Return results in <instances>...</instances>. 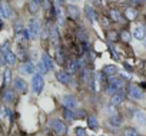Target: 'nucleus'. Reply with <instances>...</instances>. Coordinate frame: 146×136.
<instances>
[{
	"instance_id": "obj_1",
	"label": "nucleus",
	"mask_w": 146,
	"mask_h": 136,
	"mask_svg": "<svg viewBox=\"0 0 146 136\" xmlns=\"http://www.w3.org/2000/svg\"><path fill=\"white\" fill-rule=\"evenodd\" d=\"M49 125H50L52 130H53L56 135H59V136H66V135H67V126H66V123H64L63 120H60L59 117L50 119V120H49Z\"/></svg>"
},
{
	"instance_id": "obj_2",
	"label": "nucleus",
	"mask_w": 146,
	"mask_h": 136,
	"mask_svg": "<svg viewBox=\"0 0 146 136\" xmlns=\"http://www.w3.org/2000/svg\"><path fill=\"white\" fill-rule=\"evenodd\" d=\"M44 89V79L42 75L39 73H35L33 78H32V90L35 95H40Z\"/></svg>"
},
{
	"instance_id": "obj_3",
	"label": "nucleus",
	"mask_w": 146,
	"mask_h": 136,
	"mask_svg": "<svg viewBox=\"0 0 146 136\" xmlns=\"http://www.w3.org/2000/svg\"><path fill=\"white\" fill-rule=\"evenodd\" d=\"M35 70H36V66H35L32 62H23V63L19 66V72H20L22 75L33 76V75H35Z\"/></svg>"
},
{
	"instance_id": "obj_4",
	"label": "nucleus",
	"mask_w": 146,
	"mask_h": 136,
	"mask_svg": "<svg viewBox=\"0 0 146 136\" xmlns=\"http://www.w3.org/2000/svg\"><path fill=\"white\" fill-rule=\"evenodd\" d=\"M63 105L66 106V109L75 110V109L79 106V102H78V99L73 96V95H64V96H63Z\"/></svg>"
},
{
	"instance_id": "obj_5",
	"label": "nucleus",
	"mask_w": 146,
	"mask_h": 136,
	"mask_svg": "<svg viewBox=\"0 0 146 136\" xmlns=\"http://www.w3.org/2000/svg\"><path fill=\"white\" fill-rule=\"evenodd\" d=\"M122 88H123V83H122L119 79H115V78H112V79H110V82H109L108 93H112V95H115V93H119V90H122Z\"/></svg>"
},
{
	"instance_id": "obj_6",
	"label": "nucleus",
	"mask_w": 146,
	"mask_h": 136,
	"mask_svg": "<svg viewBox=\"0 0 146 136\" xmlns=\"http://www.w3.org/2000/svg\"><path fill=\"white\" fill-rule=\"evenodd\" d=\"M127 95H129V98L133 99V100H139V99L143 98V92H142V89H140L139 86H136V85H130V86H129Z\"/></svg>"
},
{
	"instance_id": "obj_7",
	"label": "nucleus",
	"mask_w": 146,
	"mask_h": 136,
	"mask_svg": "<svg viewBox=\"0 0 146 136\" xmlns=\"http://www.w3.org/2000/svg\"><path fill=\"white\" fill-rule=\"evenodd\" d=\"M132 36H133L136 40H145V39H146V27H145L143 25H136V26L133 27Z\"/></svg>"
},
{
	"instance_id": "obj_8",
	"label": "nucleus",
	"mask_w": 146,
	"mask_h": 136,
	"mask_svg": "<svg viewBox=\"0 0 146 136\" xmlns=\"http://www.w3.org/2000/svg\"><path fill=\"white\" fill-rule=\"evenodd\" d=\"M27 30H29V33L33 36V37H36V36H39L40 34V25H39V22L36 20V19H30L29 20V25H27Z\"/></svg>"
},
{
	"instance_id": "obj_9",
	"label": "nucleus",
	"mask_w": 146,
	"mask_h": 136,
	"mask_svg": "<svg viewBox=\"0 0 146 136\" xmlns=\"http://www.w3.org/2000/svg\"><path fill=\"white\" fill-rule=\"evenodd\" d=\"M13 88L19 92V93H26L27 92V83L25 82V79H22V78H15L13 79Z\"/></svg>"
},
{
	"instance_id": "obj_10",
	"label": "nucleus",
	"mask_w": 146,
	"mask_h": 136,
	"mask_svg": "<svg viewBox=\"0 0 146 136\" xmlns=\"http://www.w3.org/2000/svg\"><path fill=\"white\" fill-rule=\"evenodd\" d=\"M133 120L139 125V126H146V113L140 109L133 112Z\"/></svg>"
},
{
	"instance_id": "obj_11",
	"label": "nucleus",
	"mask_w": 146,
	"mask_h": 136,
	"mask_svg": "<svg viewBox=\"0 0 146 136\" xmlns=\"http://www.w3.org/2000/svg\"><path fill=\"white\" fill-rule=\"evenodd\" d=\"M0 17L2 19H10L12 17V10H10L9 5L5 3V2L0 3Z\"/></svg>"
},
{
	"instance_id": "obj_12",
	"label": "nucleus",
	"mask_w": 146,
	"mask_h": 136,
	"mask_svg": "<svg viewBox=\"0 0 146 136\" xmlns=\"http://www.w3.org/2000/svg\"><path fill=\"white\" fill-rule=\"evenodd\" d=\"M56 79H57V82H60L63 85H69L70 83V75L67 72H63V70H59L56 73Z\"/></svg>"
},
{
	"instance_id": "obj_13",
	"label": "nucleus",
	"mask_w": 146,
	"mask_h": 136,
	"mask_svg": "<svg viewBox=\"0 0 146 136\" xmlns=\"http://www.w3.org/2000/svg\"><path fill=\"white\" fill-rule=\"evenodd\" d=\"M103 75H106V76H115L116 73H117V67L115 66V64H106L105 67H103Z\"/></svg>"
},
{
	"instance_id": "obj_14",
	"label": "nucleus",
	"mask_w": 146,
	"mask_h": 136,
	"mask_svg": "<svg viewBox=\"0 0 146 136\" xmlns=\"http://www.w3.org/2000/svg\"><path fill=\"white\" fill-rule=\"evenodd\" d=\"M85 15H86V17H88V20H89L90 23H95V22H96V13H95L93 7H90L89 5L85 7Z\"/></svg>"
},
{
	"instance_id": "obj_15",
	"label": "nucleus",
	"mask_w": 146,
	"mask_h": 136,
	"mask_svg": "<svg viewBox=\"0 0 146 136\" xmlns=\"http://www.w3.org/2000/svg\"><path fill=\"white\" fill-rule=\"evenodd\" d=\"M3 56H5V62H6V64L13 66V64L16 63V54H15L12 50H9V52L3 53Z\"/></svg>"
},
{
	"instance_id": "obj_16",
	"label": "nucleus",
	"mask_w": 146,
	"mask_h": 136,
	"mask_svg": "<svg viewBox=\"0 0 146 136\" xmlns=\"http://www.w3.org/2000/svg\"><path fill=\"white\" fill-rule=\"evenodd\" d=\"M123 100H125V96H123V93H120V92L110 96V103L115 105V106H119L120 103H123Z\"/></svg>"
},
{
	"instance_id": "obj_17",
	"label": "nucleus",
	"mask_w": 146,
	"mask_h": 136,
	"mask_svg": "<svg viewBox=\"0 0 146 136\" xmlns=\"http://www.w3.org/2000/svg\"><path fill=\"white\" fill-rule=\"evenodd\" d=\"M103 110H105V113H106L109 117H112V116H117V106H115V105H112V103L106 105V106L103 107Z\"/></svg>"
},
{
	"instance_id": "obj_18",
	"label": "nucleus",
	"mask_w": 146,
	"mask_h": 136,
	"mask_svg": "<svg viewBox=\"0 0 146 136\" xmlns=\"http://www.w3.org/2000/svg\"><path fill=\"white\" fill-rule=\"evenodd\" d=\"M36 70H37V73H39V75H42V76H43V75H46L47 72H50V70L47 69V67H46V64H44L42 60L36 63Z\"/></svg>"
},
{
	"instance_id": "obj_19",
	"label": "nucleus",
	"mask_w": 146,
	"mask_h": 136,
	"mask_svg": "<svg viewBox=\"0 0 146 136\" xmlns=\"http://www.w3.org/2000/svg\"><path fill=\"white\" fill-rule=\"evenodd\" d=\"M109 16H110V19H112L113 22H120V20H122V15H120V12L116 10V9H110V10H109Z\"/></svg>"
},
{
	"instance_id": "obj_20",
	"label": "nucleus",
	"mask_w": 146,
	"mask_h": 136,
	"mask_svg": "<svg viewBox=\"0 0 146 136\" xmlns=\"http://www.w3.org/2000/svg\"><path fill=\"white\" fill-rule=\"evenodd\" d=\"M108 123H109L112 127H120V125H122V119H120L119 116H112V117H109Z\"/></svg>"
},
{
	"instance_id": "obj_21",
	"label": "nucleus",
	"mask_w": 146,
	"mask_h": 136,
	"mask_svg": "<svg viewBox=\"0 0 146 136\" xmlns=\"http://www.w3.org/2000/svg\"><path fill=\"white\" fill-rule=\"evenodd\" d=\"M42 62L46 64V67H47L49 70H52L53 67H54V64H53L52 59H50V57H49V54H46V53H43V54H42Z\"/></svg>"
},
{
	"instance_id": "obj_22",
	"label": "nucleus",
	"mask_w": 146,
	"mask_h": 136,
	"mask_svg": "<svg viewBox=\"0 0 146 136\" xmlns=\"http://www.w3.org/2000/svg\"><path fill=\"white\" fill-rule=\"evenodd\" d=\"M67 70H69V73H75V72H78V70H79V62H78V60H72V62H69Z\"/></svg>"
},
{
	"instance_id": "obj_23",
	"label": "nucleus",
	"mask_w": 146,
	"mask_h": 136,
	"mask_svg": "<svg viewBox=\"0 0 146 136\" xmlns=\"http://www.w3.org/2000/svg\"><path fill=\"white\" fill-rule=\"evenodd\" d=\"M3 82H5V85H9L10 82H13V79H12V70H10V69H5Z\"/></svg>"
},
{
	"instance_id": "obj_24",
	"label": "nucleus",
	"mask_w": 146,
	"mask_h": 136,
	"mask_svg": "<svg viewBox=\"0 0 146 136\" xmlns=\"http://www.w3.org/2000/svg\"><path fill=\"white\" fill-rule=\"evenodd\" d=\"M88 126H89L90 129H98V126H99L98 119H96L95 116H89V117H88Z\"/></svg>"
},
{
	"instance_id": "obj_25",
	"label": "nucleus",
	"mask_w": 146,
	"mask_h": 136,
	"mask_svg": "<svg viewBox=\"0 0 146 136\" xmlns=\"http://www.w3.org/2000/svg\"><path fill=\"white\" fill-rule=\"evenodd\" d=\"M39 9H40V3H36V2H33V0H30L29 2V10H30V13H37L39 12Z\"/></svg>"
},
{
	"instance_id": "obj_26",
	"label": "nucleus",
	"mask_w": 146,
	"mask_h": 136,
	"mask_svg": "<svg viewBox=\"0 0 146 136\" xmlns=\"http://www.w3.org/2000/svg\"><path fill=\"white\" fill-rule=\"evenodd\" d=\"M3 99L6 100V102H13V99H15V96H13V92L10 90V89H6L5 92H3Z\"/></svg>"
},
{
	"instance_id": "obj_27",
	"label": "nucleus",
	"mask_w": 146,
	"mask_h": 136,
	"mask_svg": "<svg viewBox=\"0 0 146 136\" xmlns=\"http://www.w3.org/2000/svg\"><path fill=\"white\" fill-rule=\"evenodd\" d=\"M54 9H56V16H57V20H59V23L62 25V23L64 22V15H63V10H62V7H60V6H56Z\"/></svg>"
},
{
	"instance_id": "obj_28",
	"label": "nucleus",
	"mask_w": 146,
	"mask_h": 136,
	"mask_svg": "<svg viewBox=\"0 0 146 136\" xmlns=\"http://www.w3.org/2000/svg\"><path fill=\"white\" fill-rule=\"evenodd\" d=\"M123 136H139V132L133 127H126L123 130Z\"/></svg>"
},
{
	"instance_id": "obj_29",
	"label": "nucleus",
	"mask_w": 146,
	"mask_h": 136,
	"mask_svg": "<svg viewBox=\"0 0 146 136\" xmlns=\"http://www.w3.org/2000/svg\"><path fill=\"white\" fill-rule=\"evenodd\" d=\"M67 12H69V15H70L72 17H75V19L79 16V10H78V7L72 6V5H69V9H67Z\"/></svg>"
},
{
	"instance_id": "obj_30",
	"label": "nucleus",
	"mask_w": 146,
	"mask_h": 136,
	"mask_svg": "<svg viewBox=\"0 0 146 136\" xmlns=\"http://www.w3.org/2000/svg\"><path fill=\"white\" fill-rule=\"evenodd\" d=\"M50 39L53 42V44H57V26H54L50 32Z\"/></svg>"
},
{
	"instance_id": "obj_31",
	"label": "nucleus",
	"mask_w": 146,
	"mask_h": 136,
	"mask_svg": "<svg viewBox=\"0 0 146 136\" xmlns=\"http://www.w3.org/2000/svg\"><path fill=\"white\" fill-rule=\"evenodd\" d=\"M126 17H127L129 20H133V19L136 17V12L132 10V9H126Z\"/></svg>"
},
{
	"instance_id": "obj_32",
	"label": "nucleus",
	"mask_w": 146,
	"mask_h": 136,
	"mask_svg": "<svg viewBox=\"0 0 146 136\" xmlns=\"http://www.w3.org/2000/svg\"><path fill=\"white\" fill-rule=\"evenodd\" d=\"M40 34H42V39H43V40H46V39L50 36V33H49V27H47V26H46V27H43V29H42V32H40Z\"/></svg>"
},
{
	"instance_id": "obj_33",
	"label": "nucleus",
	"mask_w": 146,
	"mask_h": 136,
	"mask_svg": "<svg viewBox=\"0 0 146 136\" xmlns=\"http://www.w3.org/2000/svg\"><path fill=\"white\" fill-rule=\"evenodd\" d=\"M120 37H122V40H123V42H129V40H130V33H129V32H126V30H123V32H122V34H120Z\"/></svg>"
},
{
	"instance_id": "obj_34",
	"label": "nucleus",
	"mask_w": 146,
	"mask_h": 136,
	"mask_svg": "<svg viewBox=\"0 0 146 136\" xmlns=\"http://www.w3.org/2000/svg\"><path fill=\"white\" fill-rule=\"evenodd\" d=\"M75 133H76V136H86V129H83V127H76V129H75Z\"/></svg>"
},
{
	"instance_id": "obj_35",
	"label": "nucleus",
	"mask_w": 146,
	"mask_h": 136,
	"mask_svg": "<svg viewBox=\"0 0 146 136\" xmlns=\"http://www.w3.org/2000/svg\"><path fill=\"white\" fill-rule=\"evenodd\" d=\"M79 2H80V0H69V5H76Z\"/></svg>"
},
{
	"instance_id": "obj_36",
	"label": "nucleus",
	"mask_w": 146,
	"mask_h": 136,
	"mask_svg": "<svg viewBox=\"0 0 146 136\" xmlns=\"http://www.w3.org/2000/svg\"><path fill=\"white\" fill-rule=\"evenodd\" d=\"M120 76H123V79H129V75H126L125 72H123V73H120Z\"/></svg>"
},
{
	"instance_id": "obj_37",
	"label": "nucleus",
	"mask_w": 146,
	"mask_h": 136,
	"mask_svg": "<svg viewBox=\"0 0 146 136\" xmlns=\"http://www.w3.org/2000/svg\"><path fill=\"white\" fill-rule=\"evenodd\" d=\"M109 37H110V39H116L117 36H116V34H113V33H110V34H109Z\"/></svg>"
},
{
	"instance_id": "obj_38",
	"label": "nucleus",
	"mask_w": 146,
	"mask_h": 136,
	"mask_svg": "<svg viewBox=\"0 0 146 136\" xmlns=\"http://www.w3.org/2000/svg\"><path fill=\"white\" fill-rule=\"evenodd\" d=\"M143 44H145V49H146V39H145V43Z\"/></svg>"
},
{
	"instance_id": "obj_39",
	"label": "nucleus",
	"mask_w": 146,
	"mask_h": 136,
	"mask_svg": "<svg viewBox=\"0 0 146 136\" xmlns=\"http://www.w3.org/2000/svg\"><path fill=\"white\" fill-rule=\"evenodd\" d=\"M102 136H106V135H102Z\"/></svg>"
}]
</instances>
